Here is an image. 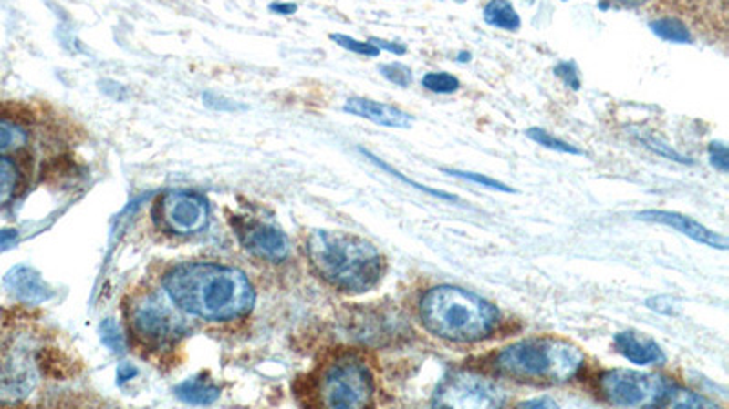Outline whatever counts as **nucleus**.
<instances>
[{"label": "nucleus", "mask_w": 729, "mask_h": 409, "mask_svg": "<svg viewBox=\"0 0 729 409\" xmlns=\"http://www.w3.org/2000/svg\"><path fill=\"white\" fill-rule=\"evenodd\" d=\"M555 73H557L569 87H573V89H578V87H580V78H578V73H577L573 62H562V64H558V66L555 67Z\"/></svg>", "instance_id": "33"}, {"label": "nucleus", "mask_w": 729, "mask_h": 409, "mask_svg": "<svg viewBox=\"0 0 729 409\" xmlns=\"http://www.w3.org/2000/svg\"><path fill=\"white\" fill-rule=\"evenodd\" d=\"M372 164H376L378 168H381V169H385L387 173H391L392 177H396L398 180H401L403 184H409V186H412L414 189H418V191H423V193H427V195H431V197H434V199H442V200H447V202H458L460 199L458 197H454V195H451V193H445V191H438V189H431V188H427V186H422V184H418V182H414V180H411V179H407L403 173H400L398 169H394L392 166H389L387 162H383L381 158H378L376 155H372L370 151H367V149H359Z\"/></svg>", "instance_id": "21"}, {"label": "nucleus", "mask_w": 729, "mask_h": 409, "mask_svg": "<svg viewBox=\"0 0 729 409\" xmlns=\"http://www.w3.org/2000/svg\"><path fill=\"white\" fill-rule=\"evenodd\" d=\"M672 383L659 375L613 370L600 377L604 399L619 408H655L662 406Z\"/></svg>", "instance_id": "7"}, {"label": "nucleus", "mask_w": 729, "mask_h": 409, "mask_svg": "<svg viewBox=\"0 0 729 409\" xmlns=\"http://www.w3.org/2000/svg\"><path fill=\"white\" fill-rule=\"evenodd\" d=\"M270 9L274 11V13H277V15H292V13H296V5L294 4H272L270 5Z\"/></svg>", "instance_id": "39"}, {"label": "nucleus", "mask_w": 729, "mask_h": 409, "mask_svg": "<svg viewBox=\"0 0 729 409\" xmlns=\"http://www.w3.org/2000/svg\"><path fill=\"white\" fill-rule=\"evenodd\" d=\"M18 239L16 230H0V251L11 248Z\"/></svg>", "instance_id": "38"}, {"label": "nucleus", "mask_w": 729, "mask_h": 409, "mask_svg": "<svg viewBox=\"0 0 729 409\" xmlns=\"http://www.w3.org/2000/svg\"><path fill=\"white\" fill-rule=\"evenodd\" d=\"M646 306H648L651 312H657V313H661V315H677V313L681 312V304H679L673 297H670V295L651 297V299H648Z\"/></svg>", "instance_id": "30"}, {"label": "nucleus", "mask_w": 729, "mask_h": 409, "mask_svg": "<svg viewBox=\"0 0 729 409\" xmlns=\"http://www.w3.org/2000/svg\"><path fill=\"white\" fill-rule=\"evenodd\" d=\"M443 173H447V175H451V177H458V179H465V180H469V182H474V184H480V186H484V188H489V189H495V191H504V193H513L515 189L513 188H509L507 184H504V182H500V180H496V179H491V177H487V175H480V173H473V171H458V169H442Z\"/></svg>", "instance_id": "26"}, {"label": "nucleus", "mask_w": 729, "mask_h": 409, "mask_svg": "<svg viewBox=\"0 0 729 409\" xmlns=\"http://www.w3.org/2000/svg\"><path fill=\"white\" fill-rule=\"evenodd\" d=\"M637 217L640 220H646V222H657V224L670 226V228L677 230L679 233L690 237L692 240H695L699 244H706V246L715 248V250H728L729 242L724 235H719V233L708 230L706 226H703L695 219L686 217L682 213L662 211V210H648V211L639 213Z\"/></svg>", "instance_id": "12"}, {"label": "nucleus", "mask_w": 729, "mask_h": 409, "mask_svg": "<svg viewBox=\"0 0 729 409\" xmlns=\"http://www.w3.org/2000/svg\"><path fill=\"white\" fill-rule=\"evenodd\" d=\"M380 71L389 82H392L400 87H409L412 82V73L405 64H400V62L383 64V66H380Z\"/></svg>", "instance_id": "28"}, {"label": "nucleus", "mask_w": 729, "mask_h": 409, "mask_svg": "<svg viewBox=\"0 0 729 409\" xmlns=\"http://www.w3.org/2000/svg\"><path fill=\"white\" fill-rule=\"evenodd\" d=\"M613 341H615L617 352L637 366L666 363V355H664L662 348L650 337H640L633 332H622V333H617Z\"/></svg>", "instance_id": "15"}, {"label": "nucleus", "mask_w": 729, "mask_h": 409, "mask_svg": "<svg viewBox=\"0 0 729 409\" xmlns=\"http://www.w3.org/2000/svg\"><path fill=\"white\" fill-rule=\"evenodd\" d=\"M518 408H558V404L549 397H542V399H533V401L522 403V404H518Z\"/></svg>", "instance_id": "37"}, {"label": "nucleus", "mask_w": 729, "mask_h": 409, "mask_svg": "<svg viewBox=\"0 0 729 409\" xmlns=\"http://www.w3.org/2000/svg\"><path fill=\"white\" fill-rule=\"evenodd\" d=\"M173 394L184 404L212 406L219 399L221 390L204 379L193 377V379H188V381L181 383L179 386H175Z\"/></svg>", "instance_id": "16"}, {"label": "nucleus", "mask_w": 729, "mask_h": 409, "mask_svg": "<svg viewBox=\"0 0 729 409\" xmlns=\"http://www.w3.org/2000/svg\"><path fill=\"white\" fill-rule=\"evenodd\" d=\"M526 135H527L531 140H535L536 144H540V146H544V148H547V149H555V151L569 153V155H584L582 149H578V148H575V146H571V144H568V142H564V140L553 137V135L547 133L546 129L531 128V129L526 131Z\"/></svg>", "instance_id": "24"}, {"label": "nucleus", "mask_w": 729, "mask_h": 409, "mask_svg": "<svg viewBox=\"0 0 729 409\" xmlns=\"http://www.w3.org/2000/svg\"><path fill=\"white\" fill-rule=\"evenodd\" d=\"M617 2H620V4H624V5H630V7H633V5H640V4H644V2H648V0H617Z\"/></svg>", "instance_id": "40"}, {"label": "nucleus", "mask_w": 729, "mask_h": 409, "mask_svg": "<svg viewBox=\"0 0 729 409\" xmlns=\"http://www.w3.org/2000/svg\"><path fill=\"white\" fill-rule=\"evenodd\" d=\"M662 406H670V408H713L715 404L708 399H704L699 394H693L690 390H684L677 384L672 383L664 404Z\"/></svg>", "instance_id": "19"}, {"label": "nucleus", "mask_w": 729, "mask_h": 409, "mask_svg": "<svg viewBox=\"0 0 729 409\" xmlns=\"http://www.w3.org/2000/svg\"><path fill=\"white\" fill-rule=\"evenodd\" d=\"M243 248L266 262H281L288 257V239L276 228L263 222H243L235 228Z\"/></svg>", "instance_id": "11"}, {"label": "nucleus", "mask_w": 729, "mask_h": 409, "mask_svg": "<svg viewBox=\"0 0 729 409\" xmlns=\"http://www.w3.org/2000/svg\"><path fill=\"white\" fill-rule=\"evenodd\" d=\"M505 392L493 381L474 373H454L438 388L432 406L436 408H502Z\"/></svg>", "instance_id": "9"}, {"label": "nucleus", "mask_w": 729, "mask_h": 409, "mask_svg": "<svg viewBox=\"0 0 729 409\" xmlns=\"http://www.w3.org/2000/svg\"><path fill=\"white\" fill-rule=\"evenodd\" d=\"M307 255L314 271L343 293H367L385 273L380 250L352 233L316 230L307 239Z\"/></svg>", "instance_id": "2"}, {"label": "nucleus", "mask_w": 729, "mask_h": 409, "mask_svg": "<svg viewBox=\"0 0 729 409\" xmlns=\"http://www.w3.org/2000/svg\"><path fill=\"white\" fill-rule=\"evenodd\" d=\"M319 395L327 408H365L374 397L372 373L359 359L343 357L323 373Z\"/></svg>", "instance_id": "6"}, {"label": "nucleus", "mask_w": 729, "mask_h": 409, "mask_svg": "<svg viewBox=\"0 0 729 409\" xmlns=\"http://www.w3.org/2000/svg\"><path fill=\"white\" fill-rule=\"evenodd\" d=\"M162 288L181 312L212 322L245 317L255 304L248 277L237 268L215 262L175 266L162 277Z\"/></svg>", "instance_id": "1"}, {"label": "nucleus", "mask_w": 729, "mask_h": 409, "mask_svg": "<svg viewBox=\"0 0 729 409\" xmlns=\"http://www.w3.org/2000/svg\"><path fill=\"white\" fill-rule=\"evenodd\" d=\"M370 42L376 46V47H380V49H387L389 53H394V55H405V46H401V44H396V42H387V40H383V38H370Z\"/></svg>", "instance_id": "35"}, {"label": "nucleus", "mask_w": 729, "mask_h": 409, "mask_svg": "<svg viewBox=\"0 0 729 409\" xmlns=\"http://www.w3.org/2000/svg\"><path fill=\"white\" fill-rule=\"evenodd\" d=\"M343 109L350 115L367 118L378 126H385V128H401L407 129L412 126V117L405 111H401L396 106L391 104H383V102H376V100H369V98H349L343 106Z\"/></svg>", "instance_id": "14"}, {"label": "nucleus", "mask_w": 729, "mask_h": 409, "mask_svg": "<svg viewBox=\"0 0 729 409\" xmlns=\"http://www.w3.org/2000/svg\"><path fill=\"white\" fill-rule=\"evenodd\" d=\"M484 18L487 24L507 31H515L522 24L516 9L507 0H491L484 9Z\"/></svg>", "instance_id": "17"}, {"label": "nucleus", "mask_w": 729, "mask_h": 409, "mask_svg": "<svg viewBox=\"0 0 729 409\" xmlns=\"http://www.w3.org/2000/svg\"><path fill=\"white\" fill-rule=\"evenodd\" d=\"M130 328L146 344H172L186 333L181 308L166 291H146L139 295L128 312Z\"/></svg>", "instance_id": "5"}, {"label": "nucleus", "mask_w": 729, "mask_h": 409, "mask_svg": "<svg viewBox=\"0 0 729 409\" xmlns=\"http://www.w3.org/2000/svg\"><path fill=\"white\" fill-rule=\"evenodd\" d=\"M137 368L133 366V364H130V363H124V364H120L119 366V370H117V383L119 384H124V383H128V381H131L133 377H137Z\"/></svg>", "instance_id": "36"}, {"label": "nucleus", "mask_w": 729, "mask_h": 409, "mask_svg": "<svg viewBox=\"0 0 729 409\" xmlns=\"http://www.w3.org/2000/svg\"><path fill=\"white\" fill-rule=\"evenodd\" d=\"M469 56H471V55H469V53H467V55H465V53H460V60H462V62H465V60H469Z\"/></svg>", "instance_id": "41"}, {"label": "nucleus", "mask_w": 729, "mask_h": 409, "mask_svg": "<svg viewBox=\"0 0 729 409\" xmlns=\"http://www.w3.org/2000/svg\"><path fill=\"white\" fill-rule=\"evenodd\" d=\"M203 102H204L206 107L215 109V111H239V109H245V106L235 104L234 100H228V98H224L221 95H213V93H204L203 95Z\"/></svg>", "instance_id": "31"}, {"label": "nucleus", "mask_w": 729, "mask_h": 409, "mask_svg": "<svg viewBox=\"0 0 729 409\" xmlns=\"http://www.w3.org/2000/svg\"><path fill=\"white\" fill-rule=\"evenodd\" d=\"M586 357L578 346L555 337L526 339L502 350L496 370L522 383L566 384L584 368Z\"/></svg>", "instance_id": "4"}, {"label": "nucleus", "mask_w": 729, "mask_h": 409, "mask_svg": "<svg viewBox=\"0 0 729 409\" xmlns=\"http://www.w3.org/2000/svg\"><path fill=\"white\" fill-rule=\"evenodd\" d=\"M5 290L24 304L38 306L53 297V290L42 275L29 266H15L4 277Z\"/></svg>", "instance_id": "13"}, {"label": "nucleus", "mask_w": 729, "mask_h": 409, "mask_svg": "<svg viewBox=\"0 0 729 409\" xmlns=\"http://www.w3.org/2000/svg\"><path fill=\"white\" fill-rule=\"evenodd\" d=\"M330 38H332L336 44H339L341 47H345V49H349V51H354V53H358V55L378 56L380 51H381V49L376 47L370 40H369V42H361V40H356V38H352V36H349V35H339V33L330 35Z\"/></svg>", "instance_id": "27"}, {"label": "nucleus", "mask_w": 729, "mask_h": 409, "mask_svg": "<svg viewBox=\"0 0 729 409\" xmlns=\"http://www.w3.org/2000/svg\"><path fill=\"white\" fill-rule=\"evenodd\" d=\"M38 383V364L33 344L20 335L0 350V403L18 404L26 401Z\"/></svg>", "instance_id": "8"}, {"label": "nucleus", "mask_w": 729, "mask_h": 409, "mask_svg": "<svg viewBox=\"0 0 729 409\" xmlns=\"http://www.w3.org/2000/svg\"><path fill=\"white\" fill-rule=\"evenodd\" d=\"M27 144V131L9 120L0 118V155L16 151Z\"/></svg>", "instance_id": "22"}, {"label": "nucleus", "mask_w": 729, "mask_h": 409, "mask_svg": "<svg viewBox=\"0 0 729 409\" xmlns=\"http://www.w3.org/2000/svg\"><path fill=\"white\" fill-rule=\"evenodd\" d=\"M640 142H642L646 148L653 149L655 153H659V155H662V157H666V158H672V160H675V162H681V164H693L690 158L682 157V155H681V153H677V151H675L672 146H668V144H664V142L657 140L655 137H640Z\"/></svg>", "instance_id": "29"}, {"label": "nucleus", "mask_w": 729, "mask_h": 409, "mask_svg": "<svg viewBox=\"0 0 729 409\" xmlns=\"http://www.w3.org/2000/svg\"><path fill=\"white\" fill-rule=\"evenodd\" d=\"M420 319L434 337L471 344L487 339L495 332L500 313L495 304L480 295L443 284L422 297Z\"/></svg>", "instance_id": "3"}, {"label": "nucleus", "mask_w": 729, "mask_h": 409, "mask_svg": "<svg viewBox=\"0 0 729 409\" xmlns=\"http://www.w3.org/2000/svg\"><path fill=\"white\" fill-rule=\"evenodd\" d=\"M650 27L653 29V33L657 36H661L662 40L668 42H677V44H688L692 42V33L686 27L684 22H681L679 18H659L653 20L650 24Z\"/></svg>", "instance_id": "18"}, {"label": "nucleus", "mask_w": 729, "mask_h": 409, "mask_svg": "<svg viewBox=\"0 0 729 409\" xmlns=\"http://www.w3.org/2000/svg\"><path fill=\"white\" fill-rule=\"evenodd\" d=\"M20 171L11 158L0 157V206L13 200L18 191Z\"/></svg>", "instance_id": "20"}, {"label": "nucleus", "mask_w": 729, "mask_h": 409, "mask_svg": "<svg viewBox=\"0 0 729 409\" xmlns=\"http://www.w3.org/2000/svg\"><path fill=\"white\" fill-rule=\"evenodd\" d=\"M710 157H712V164H713L719 171L728 173V148H726L723 142H713V144L710 146Z\"/></svg>", "instance_id": "32"}, {"label": "nucleus", "mask_w": 729, "mask_h": 409, "mask_svg": "<svg viewBox=\"0 0 729 409\" xmlns=\"http://www.w3.org/2000/svg\"><path fill=\"white\" fill-rule=\"evenodd\" d=\"M422 84H423V87H427L429 91H432V93H442V95H449V93H454V91L460 89V80H458L454 75L445 73V71H440V73H427V75L422 78Z\"/></svg>", "instance_id": "25"}, {"label": "nucleus", "mask_w": 729, "mask_h": 409, "mask_svg": "<svg viewBox=\"0 0 729 409\" xmlns=\"http://www.w3.org/2000/svg\"><path fill=\"white\" fill-rule=\"evenodd\" d=\"M99 86H100V91H102V93H106L108 97H111V98H115V100H122V98H124V93H126V91H124V87L119 86L117 82L100 80Z\"/></svg>", "instance_id": "34"}, {"label": "nucleus", "mask_w": 729, "mask_h": 409, "mask_svg": "<svg viewBox=\"0 0 729 409\" xmlns=\"http://www.w3.org/2000/svg\"><path fill=\"white\" fill-rule=\"evenodd\" d=\"M159 217L168 231L193 235L208 226V200L193 191H170L159 202Z\"/></svg>", "instance_id": "10"}, {"label": "nucleus", "mask_w": 729, "mask_h": 409, "mask_svg": "<svg viewBox=\"0 0 729 409\" xmlns=\"http://www.w3.org/2000/svg\"><path fill=\"white\" fill-rule=\"evenodd\" d=\"M99 335H100L102 344H104L109 352H113V353H117V355L124 353V350H126V341H124V335H122L119 324H117L113 319H104V321L99 324Z\"/></svg>", "instance_id": "23"}]
</instances>
